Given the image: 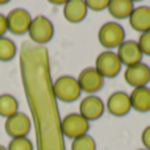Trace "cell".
<instances>
[{
	"instance_id": "obj_1",
	"label": "cell",
	"mask_w": 150,
	"mask_h": 150,
	"mask_svg": "<svg viewBox=\"0 0 150 150\" xmlns=\"http://www.w3.org/2000/svg\"><path fill=\"white\" fill-rule=\"evenodd\" d=\"M52 91L53 95L63 103H73V101L78 100L80 92H82L78 79H75L74 76H70V75H63V76L55 79L53 83Z\"/></svg>"
},
{
	"instance_id": "obj_2",
	"label": "cell",
	"mask_w": 150,
	"mask_h": 150,
	"mask_svg": "<svg viewBox=\"0 0 150 150\" xmlns=\"http://www.w3.org/2000/svg\"><path fill=\"white\" fill-rule=\"evenodd\" d=\"M28 34L33 42L38 45L47 44L54 36V25L47 17L40 15L32 18Z\"/></svg>"
},
{
	"instance_id": "obj_3",
	"label": "cell",
	"mask_w": 150,
	"mask_h": 150,
	"mask_svg": "<svg viewBox=\"0 0 150 150\" xmlns=\"http://www.w3.org/2000/svg\"><path fill=\"white\" fill-rule=\"evenodd\" d=\"M61 133L66 136L67 138H79L82 136H86L90 129V122L80 116L79 113H69L61 120Z\"/></svg>"
},
{
	"instance_id": "obj_4",
	"label": "cell",
	"mask_w": 150,
	"mask_h": 150,
	"mask_svg": "<svg viewBox=\"0 0 150 150\" xmlns=\"http://www.w3.org/2000/svg\"><path fill=\"white\" fill-rule=\"evenodd\" d=\"M99 42L105 49L119 47L125 41V30L117 23H105L99 29Z\"/></svg>"
},
{
	"instance_id": "obj_5",
	"label": "cell",
	"mask_w": 150,
	"mask_h": 150,
	"mask_svg": "<svg viewBox=\"0 0 150 150\" xmlns=\"http://www.w3.org/2000/svg\"><path fill=\"white\" fill-rule=\"evenodd\" d=\"M121 62L116 53L107 50L98 55L95 62V69L103 78H115L120 74Z\"/></svg>"
},
{
	"instance_id": "obj_6",
	"label": "cell",
	"mask_w": 150,
	"mask_h": 150,
	"mask_svg": "<svg viewBox=\"0 0 150 150\" xmlns=\"http://www.w3.org/2000/svg\"><path fill=\"white\" fill-rule=\"evenodd\" d=\"M30 128L32 121L28 115L24 113V112H17L16 115L8 117L4 124L5 133L12 138L26 137L28 133L30 132Z\"/></svg>"
},
{
	"instance_id": "obj_7",
	"label": "cell",
	"mask_w": 150,
	"mask_h": 150,
	"mask_svg": "<svg viewBox=\"0 0 150 150\" xmlns=\"http://www.w3.org/2000/svg\"><path fill=\"white\" fill-rule=\"evenodd\" d=\"M5 17H7L8 30L12 34L23 36V34L28 33L32 23V16L28 11L23 9V8H15Z\"/></svg>"
},
{
	"instance_id": "obj_8",
	"label": "cell",
	"mask_w": 150,
	"mask_h": 150,
	"mask_svg": "<svg viewBox=\"0 0 150 150\" xmlns=\"http://www.w3.org/2000/svg\"><path fill=\"white\" fill-rule=\"evenodd\" d=\"M78 83L82 92L95 93L104 86V78L96 71L95 67H87L82 70L78 76Z\"/></svg>"
},
{
	"instance_id": "obj_9",
	"label": "cell",
	"mask_w": 150,
	"mask_h": 150,
	"mask_svg": "<svg viewBox=\"0 0 150 150\" xmlns=\"http://www.w3.org/2000/svg\"><path fill=\"white\" fill-rule=\"evenodd\" d=\"M117 57H119L121 65H125L127 67L133 65L141 63L142 59V52H141L138 42L136 41H124L119 47H117Z\"/></svg>"
},
{
	"instance_id": "obj_10",
	"label": "cell",
	"mask_w": 150,
	"mask_h": 150,
	"mask_svg": "<svg viewBox=\"0 0 150 150\" xmlns=\"http://www.w3.org/2000/svg\"><path fill=\"white\" fill-rule=\"evenodd\" d=\"M124 79L134 88L146 87V84L150 82V67L142 62L129 66L124 73Z\"/></svg>"
},
{
	"instance_id": "obj_11",
	"label": "cell",
	"mask_w": 150,
	"mask_h": 150,
	"mask_svg": "<svg viewBox=\"0 0 150 150\" xmlns=\"http://www.w3.org/2000/svg\"><path fill=\"white\" fill-rule=\"evenodd\" d=\"M107 109L111 115L117 117L125 116L130 112L132 105H130V98L124 91H116L112 95H109L107 100Z\"/></svg>"
},
{
	"instance_id": "obj_12",
	"label": "cell",
	"mask_w": 150,
	"mask_h": 150,
	"mask_svg": "<svg viewBox=\"0 0 150 150\" xmlns=\"http://www.w3.org/2000/svg\"><path fill=\"white\" fill-rule=\"evenodd\" d=\"M104 113V104L100 98L98 96H87L80 101L79 105V115L83 116L88 122L98 120Z\"/></svg>"
},
{
	"instance_id": "obj_13",
	"label": "cell",
	"mask_w": 150,
	"mask_h": 150,
	"mask_svg": "<svg viewBox=\"0 0 150 150\" xmlns=\"http://www.w3.org/2000/svg\"><path fill=\"white\" fill-rule=\"evenodd\" d=\"M87 4L84 0H69L63 5V16L73 24L80 23L87 16Z\"/></svg>"
},
{
	"instance_id": "obj_14",
	"label": "cell",
	"mask_w": 150,
	"mask_h": 150,
	"mask_svg": "<svg viewBox=\"0 0 150 150\" xmlns=\"http://www.w3.org/2000/svg\"><path fill=\"white\" fill-rule=\"evenodd\" d=\"M129 24L134 30L145 33L150 30V7L141 5L133 9L129 16Z\"/></svg>"
},
{
	"instance_id": "obj_15",
	"label": "cell",
	"mask_w": 150,
	"mask_h": 150,
	"mask_svg": "<svg viewBox=\"0 0 150 150\" xmlns=\"http://www.w3.org/2000/svg\"><path fill=\"white\" fill-rule=\"evenodd\" d=\"M130 105L134 111L145 113L150 111V88L149 87H138L132 91L129 95Z\"/></svg>"
},
{
	"instance_id": "obj_16",
	"label": "cell",
	"mask_w": 150,
	"mask_h": 150,
	"mask_svg": "<svg viewBox=\"0 0 150 150\" xmlns=\"http://www.w3.org/2000/svg\"><path fill=\"white\" fill-rule=\"evenodd\" d=\"M133 9H134V4L130 0H112L108 5L109 15L117 20H124L129 17Z\"/></svg>"
},
{
	"instance_id": "obj_17",
	"label": "cell",
	"mask_w": 150,
	"mask_h": 150,
	"mask_svg": "<svg viewBox=\"0 0 150 150\" xmlns=\"http://www.w3.org/2000/svg\"><path fill=\"white\" fill-rule=\"evenodd\" d=\"M18 112V101L15 96L9 93H3L0 95V116L8 117L13 116Z\"/></svg>"
},
{
	"instance_id": "obj_18",
	"label": "cell",
	"mask_w": 150,
	"mask_h": 150,
	"mask_svg": "<svg viewBox=\"0 0 150 150\" xmlns=\"http://www.w3.org/2000/svg\"><path fill=\"white\" fill-rule=\"evenodd\" d=\"M17 54V47L16 44L8 37H0V61L8 62L13 59Z\"/></svg>"
},
{
	"instance_id": "obj_19",
	"label": "cell",
	"mask_w": 150,
	"mask_h": 150,
	"mask_svg": "<svg viewBox=\"0 0 150 150\" xmlns=\"http://www.w3.org/2000/svg\"><path fill=\"white\" fill-rule=\"evenodd\" d=\"M71 150H96L95 140L88 134L75 138L71 144Z\"/></svg>"
},
{
	"instance_id": "obj_20",
	"label": "cell",
	"mask_w": 150,
	"mask_h": 150,
	"mask_svg": "<svg viewBox=\"0 0 150 150\" xmlns=\"http://www.w3.org/2000/svg\"><path fill=\"white\" fill-rule=\"evenodd\" d=\"M7 150H33V144L28 137L12 138Z\"/></svg>"
},
{
	"instance_id": "obj_21",
	"label": "cell",
	"mask_w": 150,
	"mask_h": 150,
	"mask_svg": "<svg viewBox=\"0 0 150 150\" xmlns=\"http://www.w3.org/2000/svg\"><path fill=\"white\" fill-rule=\"evenodd\" d=\"M137 42H138V46H140L142 54L150 55V30L145 32V33H141Z\"/></svg>"
},
{
	"instance_id": "obj_22",
	"label": "cell",
	"mask_w": 150,
	"mask_h": 150,
	"mask_svg": "<svg viewBox=\"0 0 150 150\" xmlns=\"http://www.w3.org/2000/svg\"><path fill=\"white\" fill-rule=\"evenodd\" d=\"M86 4H87V8L92 11H103L104 8H108L109 1L108 0H87Z\"/></svg>"
},
{
	"instance_id": "obj_23",
	"label": "cell",
	"mask_w": 150,
	"mask_h": 150,
	"mask_svg": "<svg viewBox=\"0 0 150 150\" xmlns=\"http://www.w3.org/2000/svg\"><path fill=\"white\" fill-rule=\"evenodd\" d=\"M141 140H142V144L145 145L146 150H150V125L144 129L142 136H141Z\"/></svg>"
},
{
	"instance_id": "obj_24",
	"label": "cell",
	"mask_w": 150,
	"mask_h": 150,
	"mask_svg": "<svg viewBox=\"0 0 150 150\" xmlns=\"http://www.w3.org/2000/svg\"><path fill=\"white\" fill-rule=\"evenodd\" d=\"M8 32L7 26V17L0 13V37H4V34Z\"/></svg>"
},
{
	"instance_id": "obj_25",
	"label": "cell",
	"mask_w": 150,
	"mask_h": 150,
	"mask_svg": "<svg viewBox=\"0 0 150 150\" xmlns=\"http://www.w3.org/2000/svg\"><path fill=\"white\" fill-rule=\"evenodd\" d=\"M0 150H7V149H5L4 146H0Z\"/></svg>"
},
{
	"instance_id": "obj_26",
	"label": "cell",
	"mask_w": 150,
	"mask_h": 150,
	"mask_svg": "<svg viewBox=\"0 0 150 150\" xmlns=\"http://www.w3.org/2000/svg\"><path fill=\"white\" fill-rule=\"evenodd\" d=\"M8 1H0V4H7Z\"/></svg>"
},
{
	"instance_id": "obj_27",
	"label": "cell",
	"mask_w": 150,
	"mask_h": 150,
	"mask_svg": "<svg viewBox=\"0 0 150 150\" xmlns=\"http://www.w3.org/2000/svg\"><path fill=\"white\" fill-rule=\"evenodd\" d=\"M140 150H146V149H140Z\"/></svg>"
}]
</instances>
